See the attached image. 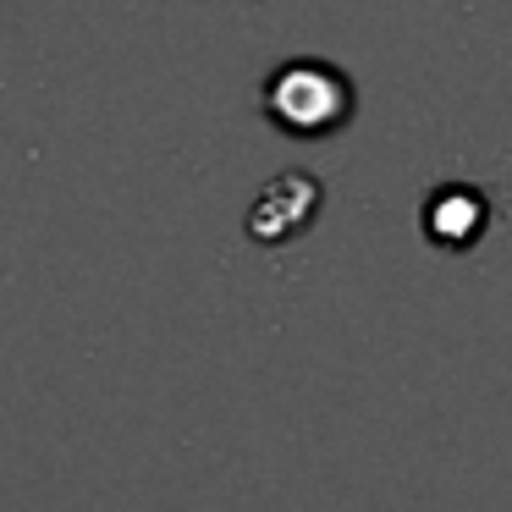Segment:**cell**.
<instances>
[{
	"instance_id": "2",
	"label": "cell",
	"mask_w": 512,
	"mask_h": 512,
	"mask_svg": "<svg viewBox=\"0 0 512 512\" xmlns=\"http://www.w3.org/2000/svg\"><path fill=\"white\" fill-rule=\"evenodd\" d=\"M314 215H320V182L309 171H287L248 210V232H254V243H292L298 232H309Z\"/></svg>"
},
{
	"instance_id": "1",
	"label": "cell",
	"mask_w": 512,
	"mask_h": 512,
	"mask_svg": "<svg viewBox=\"0 0 512 512\" xmlns=\"http://www.w3.org/2000/svg\"><path fill=\"white\" fill-rule=\"evenodd\" d=\"M265 116L292 138H331L353 122V83L331 61L298 56L265 78Z\"/></svg>"
},
{
	"instance_id": "3",
	"label": "cell",
	"mask_w": 512,
	"mask_h": 512,
	"mask_svg": "<svg viewBox=\"0 0 512 512\" xmlns=\"http://www.w3.org/2000/svg\"><path fill=\"white\" fill-rule=\"evenodd\" d=\"M485 221H490V204H485L479 188H441L430 204H424V232H430V243H441V248L479 243Z\"/></svg>"
}]
</instances>
